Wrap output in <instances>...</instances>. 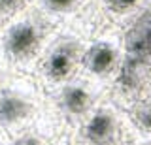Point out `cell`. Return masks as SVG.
<instances>
[{
  "mask_svg": "<svg viewBox=\"0 0 151 145\" xmlns=\"http://www.w3.org/2000/svg\"><path fill=\"white\" fill-rule=\"evenodd\" d=\"M55 29L30 8L0 34V55L17 76H34Z\"/></svg>",
  "mask_w": 151,
  "mask_h": 145,
  "instance_id": "cell-1",
  "label": "cell"
},
{
  "mask_svg": "<svg viewBox=\"0 0 151 145\" xmlns=\"http://www.w3.org/2000/svg\"><path fill=\"white\" fill-rule=\"evenodd\" d=\"M89 36L78 30L60 29L53 32L49 45L34 72L36 81L45 91V94L59 91L68 81L79 76Z\"/></svg>",
  "mask_w": 151,
  "mask_h": 145,
  "instance_id": "cell-2",
  "label": "cell"
},
{
  "mask_svg": "<svg viewBox=\"0 0 151 145\" xmlns=\"http://www.w3.org/2000/svg\"><path fill=\"white\" fill-rule=\"evenodd\" d=\"M104 96H108V91L78 76L59 91L47 94L45 117L57 134L70 136Z\"/></svg>",
  "mask_w": 151,
  "mask_h": 145,
  "instance_id": "cell-3",
  "label": "cell"
},
{
  "mask_svg": "<svg viewBox=\"0 0 151 145\" xmlns=\"http://www.w3.org/2000/svg\"><path fill=\"white\" fill-rule=\"evenodd\" d=\"M47 94L34 76H15L0 94V128L9 138L44 119Z\"/></svg>",
  "mask_w": 151,
  "mask_h": 145,
  "instance_id": "cell-4",
  "label": "cell"
},
{
  "mask_svg": "<svg viewBox=\"0 0 151 145\" xmlns=\"http://www.w3.org/2000/svg\"><path fill=\"white\" fill-rule=\"evenodd\" d=\"M123 59H125L123 30L104 25L89 38L81 59L79 76L108 91L119 72Z\"/></svg>",
  "mask_w": 151,
  "mask_h": 145,
  "instance_id": "cell-5",
  "label": "cell"
},
{
  "mask_svg": "<svg viewBox=\"0 0 151 145\" xmlns=\"http://www.w3.org/2000/svg\"><path fill=\"white\" fill-rule=\"evenodd\" d=\"M32 10L55 30L72 29L89 38L106 25L98 10V0H32Z\"/></svg>",
  "mask_w": 151,
  "mask_h": 145,
  "instance_id": "cell-6",
  "label": "cell"
},
{
  "mask_svg": "<svg viewBox=\"0 0 151 145\" xmlns=\"http://www.w3.org/2000/svg\"><path fill=\"white\" fill-rule=\"evenodd\" d=\"M123 47L127 57L151 62V6L142 10L123 29Z\"/></svg>",
  "mask_w": 151,
  "mask_h": 145,
  "instance_id": "cell-7",
  "label": "cell"
},
{
  "mask_svg": "<svg viewBox=\"0 0 151 145\" xmlns=\"http://www.w3.org/2000/svg\"><path fill=\"white\" fill-rule=\"evenodd\" d=\"M145 8L147 0H98V10L104 23L121 30Z\"/></svg>",
  "mask_w": 151,
  "mask_h": 145,
  "instance_id": "cell-8",
  "label": "cell"
},
{
  "mask_svg": "<svg viewBox=\"0 0 151 145\" xmlns=\"http://www.w3.org/2000/svg\"><path fill=\"white\" fill-rule=\"evenodd\" d=\"M127 117L138 145H151V92L136 100L130 109H127Z\"/></svg>",
  "mask_w": 151,
  "mask_h": 145,
  "instance_id": "cell-9",
  "label": "cell"
},
{
  "mask_svg": "<svg viewBox=\"0 0 151 145\" xmlns=\"http://www.w3.org/2000/svg\"><path fill=\"white\" fill-rule=\"evenodd\" d=\"M32 8V0H0V34L8 25Z\"/></svg>",
  "mask_w": 151,
  "mask_h": 145,
  "instance_id": "cell-10",
  "label": "cell"
},
{
  "mask_svg": "<svg viewBox=\"0 0 151 145\" xmlns=\"http://www.w3.org/2000/svg\"><path fill=\"white\" fill-rule=\"evenodd\" d=\"M15 76H17V74L12 72V68L8 66V62L2 59V55H0V94L4 92V89L9 85V81H12Z\"/></svg>",
  "mask_w": 151,
  "mask_h": 145,
  "instance_id": "cell-11",
  "label": "cell"
},
{
  "mask_svg": "<svg viewBox=\"0 0 151 145\" xmlns=\"http://www.w3.org/2000/svg\"><path fill=\"white\" fill-rule=\"evenodd\" d=\"M0 145H9V136L0 128Z\"/></svg>",
  "mask_w": 151,
  "mask_h": 145,
  "instance_id": "cell-12",
  "label": "cell"
}]
</instances>
